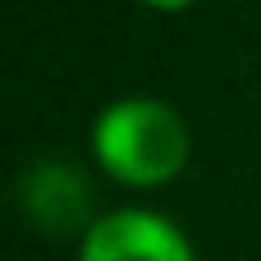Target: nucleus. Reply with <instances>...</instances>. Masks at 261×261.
I'll list each match as a JSON object with an SVG mask.
<instances>
[{"label": "nucleus", "instance_id": "2", "mask_svg": "<svg viewBox=\"0 0 261 261\" xmlns=\"http://www.w3.org/2000/svg\"><path fill=\"white\" fill-rule=\"evenodd\" d=\"M78 261H197L193 239L151 206H115L87 225Z\"/></svg>", "mask_w": 261, "mask_h": 261}, {"label": "nucleus", "instance_id": "1", "mask_svg": "<svg viewBox=\"0 0 261 261\" xmlns=\"http://www.w3.org/2000/svg\"><path fill=\"white\" fill-rule=\"evenodd\" d=\"M92 161L119 188H165L188 170L193 133L188 119L161 96H119L96 110L87 133Z\"/></svg>", "mask_w": 261, "mask_h": 261}, {"label": "nucleus", "instance_id": "3", "mask_svg": "<svg viewBox=\"0 0 261 261\" xmlns=\"http://www.w3.org/2000/svg\"><path fill=\"white\" fill-rule=\"evenodd\" d=\"M23 211L37 229L46 234H87V225L96 220L92 216V184L83 170L64 165V161H37L28 174H23Z\"/></svg>", "mask_w": 261, "mask_h": 261}, {"label": "nucleus", "instance_id": "4", "mask_svg": "<svg viewBox=\"0 0 261 261\" xmlns=\"http://www.w3.org/2000/svg\"><path fill=\"white\" fill-rule=\"evenodd\" d=\"M138 5H147V9H156V14H179V9H188V5H197V0H138Z\"/></svg>", "mask_w": 261, "mask_h": 261}]
</instances>
